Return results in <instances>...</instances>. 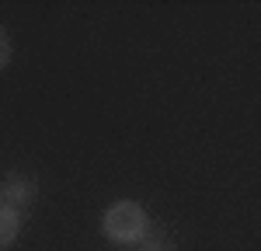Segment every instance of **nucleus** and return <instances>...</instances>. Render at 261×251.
Here are the masks:
<instances>
[{
  "label": "nucleus",
  "instance_id": "f257e3e1",
  "mask_svg": "<svg viewBox=\"0 0 261 251\" xmlns=\"http://www.w3.org/2000/svg\"><path fill=\"white\" fill-rule=\"evenodd\" d=\"M101 234L112 244H140L143 234H146V209L133 199L112 203L101 216Z\"/></svg>",
  "mask_w": 261,
  "mask_h": 251
},
{
  "label": "nucleus",
  "instance_id": "f03ea898",
  "mask_svg": "<svg viewBox=\"0 0 261 251\" xmlns=\"http://www.w3.org/2000/svg\"><path fill=\"white\" fill-rule=\"evenodd\" d=\"M35 195V188H32V182H18V178H11V185L0 192V206L7 209H21L28 199Z\"/></svg>",
  "mask_w": 261,
  "mask_h": 251
},
{
  "label": "nucleus",
  "instance_id": "7ed1b4c3",
  "mask_svg": "<svg viewBox=\"0 0 261 251\" xmlns=\"http://www.w3.org/2000/svg\"><path fill=\"white\" fill-rule=\"evenodd\" d=\"M18 230H21L18 209L0 206V251H7L11 244H14V241H18Z\"/></svg>",
  "mask_w": 261,
  "mask_h": 251
},
{
  "label": "nucleus",
  "instance_id": "20e7f679",
  "mask_svg": "<svg viewBox=\"0 0 261 251\" xmlns=\"http://www.w3.org/2000/svg\"><path fill=\"white\" fill-rule=\"evenodd\" d=\"M11 63V39H7V32L0 28V70Z\"/></svg>",
  "mask_w": 261,
  "mask_h": 251
}]
</instances>
